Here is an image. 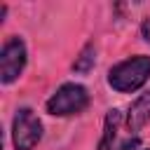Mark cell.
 <instances>
[{"label":"cell","mask_w":150,"mask_h":150,"mask_svg":"<svg viewBox=\"0 0 150 150\" xmlns=\"http://www.w3.org/2000/svg\"><path fill=\"white\" fill-rule=\"evenodd\" d=\"M148 77H150V56H131V59L112 66L108 73L110 87L120 94L136 91L138 87H143L148 82Z\"/></svg>","instance_id":"cell-1"},{"label":"cell","mask_w":150,"mask_h":150,"mask_svg":"<svg viewBox=\"0 0 150 150\" xmlns=\"http://www.w3.org/2000/svg\"><path fill=\"white\" fill-rule=\"evenodd\" d=\"M42 138V122L30 108H21L12 122V141L16 150H33Z\"/></svg>","instance_id":"cell-2"},{"label":"cell","mask_w":150,"mask_h":150,"mask_svg":"<svg viewBox=\"0 0 150 150\" xmlns=\"http://www.w3.org/2000/svg\"><path fill=\"white\" fill-rule=\"evenodd\" d=\"M89 105V94L82 84H63L56 89V94L47 101V110L52 115H75L82 112Z\"/></svg>","instance_id":"cell-3"},{"label":"cell","mask_w":150,"mask_h":150,"mask_svg":"<svg viewBox=\"0 0 150 150\" xmlns=\"http://www.w3.org/2000/svg\"><path fill=\"white\" fill-rule=\"evenodd\" d=\"M23 66H26V47L21 38H9L0 52V80L5 84L14 82L23 70Z\"/></svg>","instance_id":"cell-4"},{"label":"cell","mask_w":150,"mask_h":150,"mask_svg":"<svg viewBox=\"0 0 150 150\" xmlns=\"http://www.w3.org/2000/svg\"><path fill=\"white\" fill-rule=\"evenodd\" d=\"M148 120H150V91L141 94L129 105V112H127V129H129V134L141 131Z\"/></svg>","instance_id":"cell-5"},{"label":"cell","mask_w":150,"mask_h":150,"mask_svg":"<svg viewBox=\"0 0 150 150\" xmlns=\"http://www.w3.org/2000/svg\"><path fill=\"white\" fill-rule=\"evenodd\" d=\"M122 127V112L117 108H112L105 117V131H103V141L98 145V150H117V134Z\"/></svg>","instance_id":"cell-6"},{"label":"cell","mask_w":150,"mask_h":150,"mask_svg":"<svg viewBox=\"0 0 150 150\" xmlns=\"http://www.w3.org/2000/svg\"><path fill=\"white\" fill-rule=\"evenodd\" d=\"M94 61H96V56H94V45H87V47L80 52V56L75 59L73 70H75V73H89V70L94 68Z\"/></svg>","instance_id":"cell-7"}]
</instances>
